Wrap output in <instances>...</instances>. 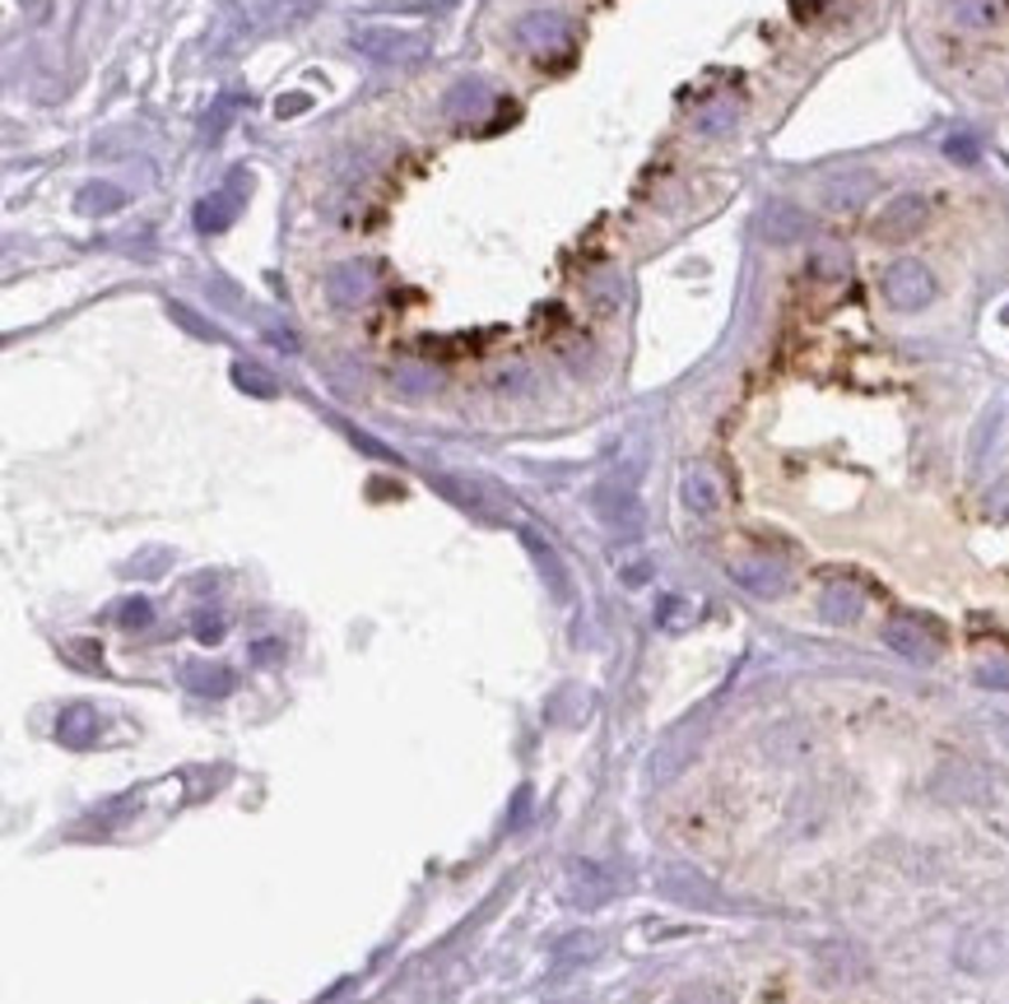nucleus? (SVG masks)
<instances>
[{"label": "nucleus", "instance_id": "1", "mask_svg": "<svg viewBox=\"0 0 1009 1004\" xmlns=\"http://www.w3.org/2000/svg\"><path fill=\"white\" fill-rule=\"evenodd\" d=\"M926 215H930V205H926V196H917V191H902V196H893L884 209H879L874 215V224H870V233H874V243H889V247H898V243H912V237L926 228Z\"/></svg>", "mask_w": 1009, "mask_h": 1004}, {"label": "nucleus", "instance_id": "2", "mask_svg": "<svg viewBox=\"0 0 1009 1004\" xmlns=\"http://www.w3.org/2000/svg\"><path fill=\"white\" fill-rule=\"evenodd\" d=\"M247 196H251V173H247V168H233L224 187L210 191V196L196 205V228H200V233H224L233 219L243 215Z\"/></svg>", "mask_w": 1009, "mask_h": 1004}, {"label": "nucleus", "instance_id": "3", "mask_svg": "<svg viewBox=\"0 0 1009 1004\" xmlns=\"http://www.w3.org/2000/svg\"><path fill=\"white\" fill-rule=\"evenodd\" d=\"M879 288H884L889 307L917 312V307H926L930 298H936V275H930L921 260H893V266L884 270V279H879Z\"/></svg>", "mask_w": 1009, "mask_h": 1004}, {"label": "nucleus", "instance_id": "4", "mask_svg": "<svg viewBox=\"0 0 1009 1004\" xmlns=\"http://www.w3.org/2000/svg\"><path fill=\"white\" fill-rule=\"evenodd\" d=\"M591 508H596V516L605 525H614V531H637V521H642L637 493H633L629 480H619V474H610V480H601L596 489H591Z\"/></svg>", "mask_w": 1009, "mask_h": 1004}, {"label": "nucleus", "instance_id": "5", "mask_svg": "<svg viewBox=\"0 0 1009 1004\" xmlns=\"http://www.w3.org/2000/svg\"><path fill=\"white\" fill-rule=\"evenodd\" d=\"M354 51H364L373 61H419L428 57V42L419 33H400V29H358L354 38Z\"/></svg>", "mask_w": 1009, "mask_h": 1004}, {"label": "nucleus", "instance_id": "6", "mask_svg": "<svg viewBox=\"0 0 1009 1004\" xmlns=\"http://www.w3.org/2000/svg\"><path fill=\"white\" fill-rule=\"evenodd\" d=\"M884 642H889L898 656L917 660V666H926V660L940 656V632L930 628L926 619H912V614H893V619L884 623Z\"/></svg>", "mask_w": 1009, "mask_h": 1004}, {"label": "nucleus", "instance_id": "7", "mask_svg": "<svg viewBox=\"0 0 1009 1004\" xmlns=\"http://www.w3.org/2000/svg\"><path fill=\"white\" fill-rule=\"evenodd\" d=\"M870 196H874V173H865V168L838 173L819 187V200H823L828 215H857V209L870 205Z\"/></svg>", "mask_w": 1009, "mask_h": 1004}, {"label": "nucleus", "instance_id": "8", "mask_svg": "<svg viewBox=\"0 0 1009 1004\" xmlns=\"http://www.w3.org/2000/svg\"><path fill=\"white\" fill-rule=\"evenodd\" d=\"M373 288H377V270L368 266V260H345V266H335V270L326 275V294H330L335 307H358V303H368Z\"/></svg>", "mask_w": 1009, "mask_h": 1004}, {"label": "nucleus", "instance_id": "9", "mask_svg": "<svg viewBox=\"0 0 1009 1004\" xmlns=\"http://www.w3.org/2000/svg\"><path fill=\"white\" fill-rule=\"evenodd\" d=\"M731 577L740 581V587L749 591V595H763V600H772V595H782L787 587H791V572L778 563V559H735L731 563Z\"/></svg>", "mask_w": 1009, "mask_h": 1004}, {"label": "nucleus", "instance_id": "10", "mask_svg": "<svg viewBox=\"0 0 1009 1004\" xmlns=\"http://www.w3.org/2000/svg\"><path fill=\"white\" fill-rule=\"evenodd\" d=\"M516 42L545 61L550 51L567 47V19H558V14H526L522 23H516Z\"/></svg>", "mask_w": 1009, "mask_h": 1004}, {"label": "nucleus", "instance_id": "11", "mask_svg": "<svg viewBox=\"0 0 1009 1004\" xmlns=\"http://www.w3.org/2000/svg\"><path fill=\"white\" fill-rule=\"evenodd\" d=\"M861 591L851 587V581H833V587H823V600H819V614H823V623H857V614H861Z\"/></svg>", "mask_w": 1009, "mask_h": 1004}, {"label": "nucleus", "instance_id": "12", "mask_svg": "<svg viewBox=\"0 0 1009 1004\" xmlns=\"http://www.w3.org/2000/svg\"><path fill=\"white\" fill-rule=\"evenodd\" d=\"M488 102H494V93H488L484 79H461V85L447 93V117L452 121H475L488 112Z\"/></svg>", "mask_w": 1009, "mask_h": 1004}, {"label": "nucleus", "instance_id": "13", "mask_svg": "<svg viewBox=\"0 0 1009 1004\" xmlns=\"http://www.w3.org/2000/svg\"><path fill=\"white\" fill-rule=\"evenodd\" d=\"M93 735H98V711L93 707H66L61 711V721H57V739L66 749H89L93 745Z\"/></svg>", "mask_w": 1009, "mask_h": 1004}, {"label": "nucleus", "instance_id": "14", "mask_svg": "<svg viewBox=\"0 0 1009 1004\" xmlns=\"http://www.w3.org/2000/svg\"><path fill=\"white\" fill-rule=\"evenodd\" d=\"M680 493H684V508H689V512H698V516H712V512H716V502H721V493H716V480H712V470H703V465L684 470V484H680Z\"/></svg>", "mask_w": 1009, "mask_h": 1004}, {"label": "nucleus", "instance_id": "15", "mask_svg": "<svg viewBox=\"0 0 1009 1004\" xmlns=\"http://www.w3.org/2000/svg\"><path fill=\"white\" fill-rule=\"evenodd\" d=\"M763 233L772 237V243H791L795 233H805V215L791 205H768L763 209Z\"/></svg>", "mask_w": 1009, "mask_h": 1004}, {"label": "nucleus", "instance_id": "16", "mask_svg": "<svg viewBox=\"0 0 1009 1004\" xmlns=\"http://www.w3.org/2000/svg\"><path fill=\"white\" fill-rule=\"evenodd\" d=\"M121 205H126V191L112 187V181H93V187H85L80 200H75L80 215H108V209H121Z\"/></svg>", "mask_w": 1009, "mask_h": 1004}, {"label": "nucleus", "instance_id": "17", "mask_svg": "<svg viewBox=\"0 0 1009 1004\" xmlns=\"http://www.w3.org/2000/svg\"><path fill=\"white\" fill-rule=\"evenodd\" d=\"M187 689H196L205 698H224L233 689V670H224V666H187Z\"/></svg>", "mask_w": 1009, "mask_h": 1004}, {"label": "nucleus", "instance_id": "18", "mask_svg": "<svg viewBox=\"0 0 1009 1004\" xmlns=\"http://www.w3.org/2000/svg\"><path fill=\"white\" fill-rule=\"evenodd\" d=\"M953 19L963 29H991L1000 19V0H953Z\"/></svg>", "mask_w": 1009, "mask_h": 1004}, {"label": "nucleus", "instance_id": "19", "mask_svg": "<svg viewBox=\"0 0 1009 1004\" xmlns=\"http://www.w3.org/2000/svg\"><path fill=\"white\" fill-rule=\"evenodd\" d=\"M665 1004H735V995L726 986H716V982H689V986H680L675 995H670Z\"/></svg>", "mask_w": 1009, "mask_h": 1004}, {"label": "nucleus", "instance_id": "20", "mask_svg": "<svg viewBox=\"0 0 1009 1004\" xmlns=\"http://www.w3.org/2000/svg\"><path fill=\"white\" fill-rule=\"evenodd\" d=\"M735 102L731 98H716L712 102V108H703V112H698V130H703V136H726V130L735 126Z\"/></svg>", "mask_w": 1009, "mask_h": 1004}, {"label": "nucleus", "instance_id": "21", "mask_svg": "<svg viewBox=\"0 0 1009 1004\" xmlns=\"http://www.w3.org/2000/svg\"><path fill=\"white\" fill-rule=\"evenodd\" d=\"M526 544L535 549V559H540V568H545L550 577H554V595H567V577H563V568H558V559L550 553V544H540L535 535H526Z\"/></svg>", "mask_w": 1009, "mask_h": 1004}, {"label": "nucleus", "instance_id": "22", "mask_svg": "<svg viewBox=\"0 0 1009 1004\" xmlns=\"http://www.w3.org/2000/svg\"><path fill=\"white\" fill-rule=\"evenodd\" d=\"M233 377H238V386L243 391H256V395H266V401H270V395H275V382L261 373V367H247V363H238V367H233Z\"/></svg>", "mask_w": 1009, "mask_h": 1004}, {"label": "nucleus", "instance_id": "23", "mask_svg": "<svg viewBox=\"0 0 1009 1004\" xmlns=\"http://www.w3.org/2000/svg\"><path fill=\"white\" fill-rule=\"evenodd\" d=\"M977 679L987 683V689H1009V656L981 660V666H977Z\"/></svg>", "mask_w": 1009, "mask_h": 1004}, {"label": "nucleus", "instance_id": "24", "mask_svg": "<svg viewBox=\"0 0 1009 1004\" xmlns=\"http://www.w3.org/2000/svg\"><path fill=\"white\" fill-rule=\"evenodd\" d=\"M944 154L953 158V164H977V154H981V149H977V140H972V136H949V140H944Z\"/></svg>", "mask_w": 1009, "mask_h": 1004}, {"label": "nucleus", "instance_id": "25", "mask_svg": "<svg viewBox=\"0 0 1009 1004\" xmlns=\"http://www.w3.org/2000/svg\"><path fill=\"white\" fill-rule=\"evenodd\" d=\"M149 619H154L149 600H140V595H136V600H126V604H121V628H145Z\"/></svg>", "mask_w": 1009, "mask_h": 1004}, {"label": "nucleus", "instance_id": "26", "mask_svg": "<svg viewBox=\"0 0 1009 1004\" xmlns=\"http://www.w3.org/2000/svg\"><path fill=\"white\" fill-rule=\"evenodd\" d=\"M684 623H689L684 600H680V595H670V600L661 604V628H684Z\"/></svg>", "mask_w": 1009, "mask_h": 1004}, {"label": "nucleus", "instance_id": "27", "mask_svg": "<svg viewBox=\"0 0 1009 1004\" xmlns=\"http://www.w3.org/2000/svg\"><path fill=\"white\" fill-rule=\"evenodd\" d=\"M196 638H200V642H219V638H224V619H219V614H200V619H196Z\"/></svg>", "mask_w": 1009, "mask_h": 1004}, {"label": "nucleus", "instance_id": "28", "mask_svg": "<svg viewBox=\"0 0 1009 1004\" xmlns=\"http://www.w3.org/2000/svg\"><path fill=\"white\" fill-rule=\"evenodd\" d=\"M228 117H233V102L224 98V102H219V112H215V121H205V136H210V140H215V136H219V130L228 126Z\"/></svg>", "mask_w": 1009, "mask_h": 1004}, {"label": "nucleus", "instance_id": "29", "mask_svg": "<svg viewBox=\"0 0 1009 1004\" xmlns=\"http://www.w3.org/2000/svg\"><path fill=\"white\" fill-rule=\"evenodd\" d=\"M987 508H991L996 516H1009V480H1005V484H996V493H991Z\"/></svg>", "mask_w": 1009, "mask_h": 1004}, {"label": "nucleus", "instance_id": "30", "mask_svg": "<svg viewBox=\"0 0 1009 1004\" xmlns=\"http://www.w3.org/2000/svg\"><path fill=\"white\" fill-rule=\"evenodd\" d=\"M303 108H307V98H303V93L279 98V117H294V112H303Z\"/></svg>", "mask_w": 1009, "mask_h": 1004}, {"label": "nucleus", "instance_id": "31", "mask_svg": "<svg viewBox=\"0 0 1009 1004\" xmlns=\"http://www.w3.org/2000/svg\"><path fill=\"white\" fill-rule=\"evenodd\" d=\"M251 656H256V660H270V656H279V642H256Z\"/></svg>", "mask_w": 1009, "mask_h": 1004}, {"label": "nucleus", "instance_id": "32", "mask_svg": "<svg viewBox=\"0 0 1009 1004\" xmlns=\"http://www.w3.org/2000/svg\"><path fill=\"white\" fill-rule=\"evenodd\" d=\"M1000 322H1005V326H1009V307H1005V312H1000Z\"/></svg>", "mask_w": 1009, "mask_h": 1004}]
</instances>
